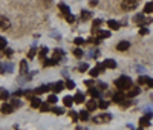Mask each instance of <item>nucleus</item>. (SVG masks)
I'll return each instance as SVG.
<instances>
[{"label":"nucleus","mask_w":153,"mask_h":130,"mask_svg":"<svg viewBox=\"0 0 153 130\" xmlns=\"http://www.w3.org/2000/svg\"><path fill=\"white\" fill-rule=\"evenodd\" d=\"M138 6V2L136 0H123V3H121V8L124 11H132Z\"/></svg>","instance_id":"obj_3"},{"label":"nucleus","mask_w":153,"mask_h":130,"mask_svg":"<svg viewBox=\"0 0 153 130\" xmlns=\"http://www.w3.org/2000/svg\"><path fill=\"white\" fill-rule=\"evenodd\" d=\"M71 116H72V120L76 123V120H78V113H75V112H71Z\"/></svg>","instance_id":"obj_48"},{"label":"nucleus","mask_w":153,"mask_h":130,"mask_svg":"<svg viewBox=\"0 0 153 130\" xmlns=\"http://www.w3.org/2000/svg\"><path fill=\"white\" fill-rule=\"evenodd\" d=\"M126 98H127V97H126L124 94H121V92H118V94H115V95H113V101H115V103H118V104H123V101H124Z\"/></svg>","instance_id":"obj_8"},{"label":"nucleus","mask_w":153,"mask_h":130,"mask_svg":"<svg viewBox=\"0 0 153 130\" xmlns=\"http://www.w3.org/2000/svg\"><path fill=\"white\" fill-rule=\"evenodd\" d=\"M97 37L100 38V40H103V38H109L110 37V32L109 31H98L97 32Z\"/></svg>","instance_id":"obj_14"},{"label":"nucleus","mask_w":153,"mask_h":130,"mask_svg":"<svg viewBox=\"0 0 153 130\" xmlns=\"http://www.w3.org/2000/svg\"><path fill=\"white\" fill-rule=\"evenodd\" d=\"M89 95L94 97V98H100V97H101L100 89H94V87H91V90H89Z\"/></svg>","instance_id":"obj_18"},{"label":"nucleus","mask_w":153,"mask_h":130,"mask_svg":"<svg viewBox=\"0 0 153 130\" xmlns=\"http://www.w3.org/2000/svg\"><path fill=\"white\" fill-rule=\"evenodd\" d=\"M133 22H135V23H138V25H139V23H141V25H143V23H144V17H143L141 14H138V16H135V19H133Z\"/></svg>","instance_id":"obj_31"},{"label":"nucleus","mask_w":153,"mask_h":130,"mask_svg":"<svg viewBox=\"0 0 153 130\" xmlns=\"http://www.w3.org/2000/svg\"><path fill=\"white\" fill-rule=\"evenodd\" d=\"M86 107H87V110H95V109L98 107V104H97V103H95L94 100H91V101H87Z\"/></svg>","instance_id":"obj_19"},{"label":"nucleus","mask_w":153,"mask_h":130,"mask_svg":"<svg viewBox=\"0 0 153 130\" xmlns=\"http://www.w3.org/2000/svg\"><path fill=\"white\" fill-rule=\"evenodd\" d=\"M152 116H153L152 112H146V116H143V118L139 120V127H149V126H150Z\"/></svg>","instance_id":"obj_4"},{"label":"nucleus","mask_w":153,"mask_h":130,"mask_svg":"<svg viewBox=\"0 0 153 130\" xmlns=\"http://www.w3.org/2000/svg\"><path fill=\"white\" fill-rule=\"evenodd\" d=\"M74 55H75L76 58H81V57H83V51H81L80 48H76V49H74Z\"/></svg>","instance_id":"obj_32"},{"label":"nucleus","mask_w":153,"mask_h":130,"mask_svg":"<svg viewBox=\"0 0 153 130\" xmlns=\"http://www.w3.org/2000/svg\"><path fill=\"white\" fill-rule=\"evenodd\" d=\"M74 43H75L76 46H80V45H83V43H84V40H83V38H75Z\"/></svg>","instance_id":"obj_43"},{"label":"nucleus","mask_w":153,"mask_h":130,"mask_svg":"<svg viewBox=\"0 0 153 130\" xmlns=\"http://www.w3.org/2000/svg\"><path fill=\"white\" fill-rule=\"evenodd\" d=\"M147 80H149V77L141 75V77L138 78V84H139V86H144V84H147Z\"/></svg>","instance_id":"obj_25"},{"label":"nucleus","mask_w":153,"mask_h":130,"mask_svg":"<svg viewBox=\"0 0 153 130\" xmlns=\"http://www.w3.org/2000/svg\"><path fill=\"white\" fill-rule=\"evenodd\" d=\"M58 9H60V11H61V12H63V14H65V16H66V14H69V12H71V9H69V6H68L66 3H60V5H58Z\"/></svg>","instance_id":"obj_16"},{"label":"nucleus","mask_w":153,"mask_h":130,"mask_svg":"<svg viewBox=\"0 0 153 130\" xmlns=\"http://www.w3.org/2000/svg\"><path fill=\"white\" fill-rule=\"evenodd\" d=\"M2 112L5 113V115H9V113H12V112H14V107H12L11 106V104H3V106H2Z\"/></svg>","instance_id":"obj_12"},{"label":"nucleus","mask_w":153,"mask_h":130,"mask_svg":"<svg viewBox=\"0 0 153 130\" xmlns=\"http://www.w3.org/2000/svg\"><path fill=\"white\" fill-rule=\"evenodd\" d=\"M9 97V92L6 89H0V100H6Z\"/></svg>","instance_id":"obj_28"},{"label":"nucleus","mask_w":153,"mask_h":130,"mask_svg":"<svg viewBox=\"0 0 153 130\" xmlns=\"http://www.w3.org/2000/svg\"><path fill=\"white\" fill-rule=\"evenodd\" d=\"M6 48V38L0 37V49H5Z\"/></svg>","instance_id":"obj_38"},{"label":"nucleus","mask_w":153,"mask_h":130,"mask_svg":"<svg viewBox=\"0 0 153 130\" xmlns=\"http://www.w3.org/2000/svg\"><path fill=\"white\" fill-rule=\"evenodd\" d=\"M84 84H86V86H89V87H92V86H94V81H92V80H86V81H84Z\"/></svg>","instance_id":"obj_49"},{"label":"nucleus","mask_w":153,"mask_h":130,"mask_svg":"<svg viewBox=\"0 0 153 130\" xmlns=\"http://www.w3.org/2000/svg\"><path fill=\"white\" fill-rule=\"evenodd\" d=\"M49 89H52L55 94H58V92H61V90L65 89V83H63V81H57L54 84H49Z\"/></svg>","instance_id":"obj_7"},{"label":"nucleus","mask_w":153,"mask_h":130,"mask_svg":"<svg viewBox=\"0 0 153 130\" xmlns=\"http://www.w3.org/2000/svg\"><path fill=\"white\" fill-rule=\"evenodd\" d=\"M110 120H112V115H110V113H103V115L95 116L92 121H94L95 124H106V123H109Z\"/></svg>","instance_id":"obj_2"},{"label":"nucleus","mask_w":153,"mask_h":130,"mask_svg":"<svg viewBox=\"0 0 153 130\" xmlns=\"http://www.w3.org/2000/svg\"><path fill=\"white\" fill-rule=\"evenodd\" d=\"M147 86L149 87H153V80H152V78H149V80H147Z\"/></svg>","instance_id":"obj_51"},{"label":"nucleus","mask_w":153,"mask_h":130,"mask_svg":"<svg viewBox=\"0 0 153 130\" xmlns=\"http://www.w3.org/2000/svg\"><path fill=\"white\" fill-rule=\"evenodd\" d=\"M104 69H106V68H104V64H103V63H100L97 68H94V69L89 71V75H91V77H98L101 72H104Z\"/></svg>","instance_id":"obj_5"},{"label":"nucleus","mask_w":153,"mask_h":130,"mask_svg":"<svg viewBox=\"0 0 153 130\" xmlns=\"http://www.w3.org/2000/svg\"><path fill=\"white\" fill-rule=\"evenodd\" d=\"M74 103H76V104H81V103H84V94H81V92H76V94H75V97H74Z\"/></svg>","instance_id":"obj_11"},{"label":"nucleus","mask_w":153,"mask_h":130,"mask_svg":"<svg viewBox=\"0 0 153 130\" xmlns=\"http://www.w3.org/2000/svg\"><path fill=\"white\" fill-rule=\"evenodd\" d=\"M115 86H117L120 90H129L132 87V80L129 77L123 75V77L118 78V80H115Z\"/></svg>","instance_id":"obj_1"},{"label":"nucleus","mask_w":153,"mask_h":130,"mask_svg":"<svg viewBox=\"0 0 153 130\" xmlns=\"http://www.w3.org/2000/svg\"><path fill=\"white\" fill-rule=\"evenodd\" d=\"M11 28V22L5 16H0V31H6Z\"/></svg>","instance_id":"obj_6"},{"label":"nucleus","mask_w":153,"mask_h":130,"mask_svg":"<svg viewBox=\"0 0 153 130\" xmlns=\"http://www.w3.org/2000/svg\"><path fill=\"white\" fill-rule=\"evenodd\" d=\"M78 118H81L83 121H87L89 120V110H81L80 115H78Z\"/></svg>","instance_id":"obj_24"},{"label":"nucleus","mask_w":153,"mask_h":130,"mask_svg":"<svg viewBox=\"0 0 153 130\" xmlns=\"http://www.w3.org/2000/svg\"><path fill=\"white\" fill-rule=\"evenodd\" d=\"M63 57H65V52H63L61 49H55V52H54V60L60 61V58H63Z\"/></svg>","instance_id":"obj_17"},{"label":"nucleus","mask_w":153,"mask_h":130,"mask_svg":"<svg viewBox=\"0 0 153 130\" xmlns=\"http://www.w3.org/2000/svg\"><path fill=\"white\" fill-rule=\"evenodd\" d=\"M49 90V84H43V86H40V87H37L35 89V94L38 95V94H45V92H48Z\"/></svg>","instance_id":"obj_15"},{"label":"nucleus","mask_w":153,"mask_h":130,"mask_svg":"<svg viewBox=\"0 0 153 130\" xmlns=\"http://www.w3.org/2000/svg\"><path fill=\"white\" fill-rule=\"evenodd\" d=\"M144 12H146V14H150V12H153V2L146 3V6H144Z\"/></svg>","instance_id":"obj_21"},{"label":"nucleus","mask_w":153,"mask_h":130,"mask_svg":"<svg viewBox=\"0 0 153 130\" xmlns=\"http://www.w3.org/2000/svg\"><path fill=\"white\" fill-rule=\"evenodd\" d=\"M11 106L14 107V109H19V107H22V101L20 100H12L11 101Z\"/></svg>","instance_id":"obj_30"},{"label":"nucleus","mask_w":153,"mask_h":130,"mask_svg":"<svg viewBox=\"0 0 153 130\" xmlns=\"http://www.w3.org/2000/svg\"><path fill=\"white\" fill-rule=\"evenodd\" d=\"M31 100V106L34 107V109H38L42 106V100L40 98H29Z\"/></svg>","instance_id":"obj_13"},{"label":"nucleus","mask_w":153,"mask_h":130,"mask_svg":"<svg viewBox=\"0 0 153 130\" xmlns=\"http://www.w3.org/2000/svg\"><path fill=\"white\" fill-rule=\"evenodd\" d=\"M129 48H130V43H129V42H120V43H118V46H117V49H118V51H121V52L127 51Z\"/></svg>","instance_id":"obj_10"},{"label":"nucleus","mask_w":153,"mask_h":130,"mask_svg":"<svg viewBox=\"0 0 153 130\" xmlns=\"http://www.w3.org/2000/svg\"><path fill=\"white\" fill-rule=\"evenodd\" d=\"M109 28L110 29H120V23L118 22H115V20H109Z\"/></svg>","instance_id":"obj_22"},{"label":"nucleus","mask_w":153,"mask_h":130,"mask_svg":"<svg viewBox=\"0 0 153 130\" xmlns=\"http://www.w3.org/2000/svg\"><path fill=\"white\" fill-rule=\"evenodd\" d=\"M52 112H54V113H57V115H63V109H61V107H54V109H52Z\"/></svg>","instance_id":"obj_41"},{"label":"nucleus","mask_w":153,"mask_h":130,"mask_svg":"<svg viewBox=\"0 0 153 130\" xmlns=\"http://www.w3.org/2000/svg\"><path fill=\"white\" fill-rule=\"evenodd\" d=\"M104 68H107V69H115L117 68V63H115L112 58H107V60H104Z\"/></svg>","instance_id":"obj_9"},{"label":"nucleus","mask_w":153,"mask_h":130,"mask_svg":"<svg viewBox=\"0 0 153 130\" xmlns=\"http://www.w3.org/2000/svg\"><path fill=\"white\" fill-rule=\"evenodd\" d=\"M87 69H89V66H87L86 63H83L81 66H80V71H81V72H84V71H87Z\"/></svg>","instance_id":"obj_47"},{"label":"nucleus","mask_w":153,"mask_h":130,"mask_svg":"<svg viewBox=\"0 0 153 130\" xmlns=\"http://www.w3.org/2000/svg\"><path fill=\"white\" fill-rule=\"evenodd\" d=\"M35 55V48H31V51L28 52V58H32Z\"/></svg>","instance_id":"obj_44"},{"label":"nucleus","mask_w":153,"mask_h":130,"mask_svg":"<svg viewBox=\"0 0 153 130\" xmlns=\"http://www.w3.org/2000/svg\"><path fill=\"white\" fill-rule=\"evenodd\" d=\"M65 87H68V89H75V83H74L72 80H68V81L65 83Z\"/></svg>","instance_id":"obj_35"},{"label":"nucleus","mask_w":153,"mask_h":130,"mask_svg":"<svg viewBox=\"0 0 153 130\" xmlns=\"http://www.w3.org/2000/svg\"><path fill=\"white\" fill-rule=\"evenodd\" d=\"M92 17V12H89V11H81V20H89Z\"/></svg>","instance_id":"obj_27"},{"label":"nucleus","mask_w":153,"mask_h":130,"mask_svg":"<svg viewBox=\"0 0 153 130\" xmlns=\"http://www.w3.org/2000/svg\"><path fill=\"white\" fill-rule=\"evenodd\" d=\"M57 94H52V95H49V98H48V103H51V104H54V103H57Z\"/></svg>","instance_id":"obj_33"},{"label":"nucleus","mask_w":153,"mask_h":130,"mask_svg":"<svg viewBox=\"0 0 153 130\" xmlns=\"http://www.w3.org/2000/svg\"><path fill=\"white\" fill-rule=\"evenodd\" d=\"M106 87H107V84H106V83H98V89H100V90H104Z\"/></svg>","instance_id":"obj_46"},{"label":"nucleus","mask_w":153,"mask_h":130,"mask_svg":"<svg viewBox=\"0 0 153 130\" xmlns=\"http://www.w3.org/2000/svg\"><path fill=\"white\" fill-rule=\"evenodd\" d=\"M138 94H139V89H138V87L129 89V97H127V98H132V97H136Z\"/></svg>","instance_id":"obj_26"},{"label":"nucleus","mask_w":153,"mask_h":130,"mask_svg":"<svg viewBox=\"0 0 153 130\" xmlns=\"http://www.w3.org/2000/svg\"><path fill=\"white\" fill-rule=\"evenodd\" d=\"M98 106H100V109H107V107H109V103H107V101H103V100H101Z\"/></svg>","instance_id":"obj_37"},{"label":"nucleus","mask_w":153,"mask_h":130,"mask_svg":"<svg viewBox=\"0 0 153 130\" xmlns=\"http://www.w3.org/2000/svg\"><path fill=\"white\" fill-rule=\"evenodd\" d=\"M20 74H28V63L26 61L20 63Z\"/></svg>","instance_id":"obj_20"},{"label":"nucleus","mask_w":153,"mask_h":130,"mask_svg":"<svg viewBox=\"0 0 153 130\" xmlns=\"http://www.w3.org/2000/svg\"><path fill=\"white\" fill-rule=\"evenodd\" d=\"M100 25H101V20H100V19L94 20V29H98V28H100Z\"/></svg>","instance_id":"obj_42"},{"label":"nucleus","mask_w":153,"mask_h":130,"mask_svg":"<svg viewBox=\"0 0 153 130\" xmlns=\"http://www.w3.org/2000/svg\"><path fill=\"white\" fill-rule=\"evenodd\" d=\"M147 34H149V28H146V26L139 29V35H147Z\"/></svg>","instance_id":"obj_40"},{"label":"nucleus","mask_w":153,"mask_h":130,"mask_svg":"<svg viewBox=\"0 0 153 130\" xmlns=\"http://www.w3.org/2000/svg\"><path fill=\"white\" fill-rule=\"evenodd\" d=\"M55 64H58V61L57 60H46V63H45V66H55Z\"/></svg>","instance_id":"obj_34"},{"label":"nucleus","mask_w":153,"mask_h":130,"mask_svg":"<svg viewBox=\"0 0 153 130\" xmlns=\"http://www.w3.org/2000/svg\"><path fill=\"white\" fill-rule=\"evenodd\" d=\"M46 55H48V48H42V49H40V58L43 60Z\"/></svg>","instance_id":"obj_36"},{"label":"nucleus","mask_w":153,"mask_h":130,"mask_svg":"<svg viewBox=\"0 0 153 130\" xmlns=\"http://www.w3.org/2000/svg\"><path fill=\"white\" fill-rule=\"evenodd\" d=\"M89 5H91V6H97V5H98V0H91V2H89Z\"/></svg>","instance_id":"obj_50"},{"label":"nucleus","mask_w":153,"mask_h":130,"mask_svg":"<svg viewBox=\"0 0 153 130\" xmlns=\"http://www.w3.org/2000/svg\"><path fill=\"white\" fill-rule=\"evenodd\" d=\"M66 20H68L69 23H74V22H75V17H74V16L71 14V12H69V14H66Z\"/></svg>","instance_id":"obj_39"},{"label":"nucleus","mask_w":153,"mask_h":130,"mask_svg":"<svg viewBox=\"0 0 153 130\" xmlns=\"http://www.w3.org/2000/svg\"><path fill=\"white\" fill-rule=\"evenodd\" d=\"M2 68H3V72H12V69H14V66H12L11 63H8V64L5 63V64H3Z\"/></svg>","instance_id":"obj_29"},{"label":"nucleus","mask_w":153,"mask_h":130,"mask_svg":"<svg viewBox=\"0 0 153 130\" xmlns=\"http://www.w3.org/2000/svg\"><path fill=\"white\" fill-rule=\"evenodd\" d=\"M63 103H65V106H72V104H74V97H65V100H63Z\"/></svg>","instance_id":"obj_23"},{"label":"nucleus","mask_w":153,"mask_h":130,"mask_svg":"<svg viewBox=\"0 0 153 130\" xmlns=\"http://www.w3.org/2000/svg\"><path fill=\"white\" fill-rule=\"evenodd\" d=\"M40 109H42V112H49V107H48V104H43V103H42Z\"/></svg>","instance_id":"obj_45"}]
</instances>
